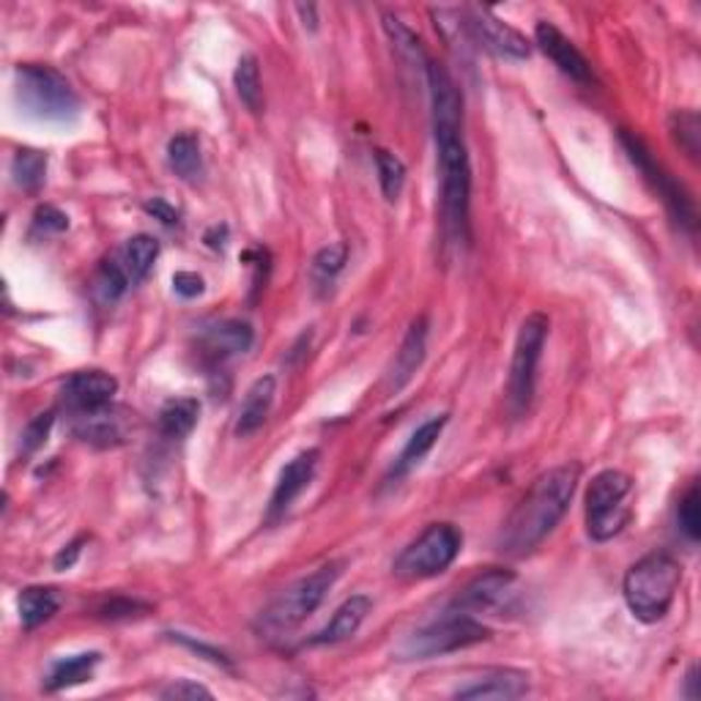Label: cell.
<instances>
[{
  "label": "cell",
  "instance_id": "1",
  "mask_svg": "<svg viewBox=\"0 0 701 701\" xmlns=\"http://www.w3.org/2000/svg\"><path fill=\"white\" fill-rule=\"evenodd\" d=\"M433 141H436L438 179H442V228L452 242H469V203H472V165L463 141V96L449 72L427 63Z\"/></svg>",
  "mask_w": 701,
  "mask_h": 701
},
{
  "label": "cell",
  "instance_id": "2",
  "mask_svg": "<svg viewBox=\"0 0 701 701\" xmlns=\"http://www.w3.org/2000/svg\"><path fill=\"white\" fill-rule=\"evenodd\" d=\"M581 466L565 463L540 474L527 491L499 534V551L507 556H523L537 548L565 518L572 496H576Z\"/></svg>",
  "mask_w": 701,
  "mask_h": 701
},
{
  "label": "cell",
  "instance_id": "3",
  "mask_svg": "<svg viewBox=\"0 0 701 701\" xmlns=\"http://www.w3.org/2000/svg\"><path fill=\"white\" fill-rule=\"evenodd\" d=\"M14 94L25 116L45 124L69 126L80 119V96L58 69L41 63H20L14 72Z\"/></svg>",
  "mask_w": 701,
  "mask_h": 701
},
{
  "label": "cell",
  "instance_id": "4",
  "mask_svg": "<svg viewBox=\"0 0 701 701\" xmlns=\"http://www.w3.org/2000/svg\"><path fill=\"white\" fill-rule=\"evenodd\" d=\"M679 583H682V565L668 554H650L636 561L625 576V603L641 623H661L672 612Z\"/></svg>",
  "mask_w": 701,
  "mask_h": 701
},
{
  "label": "cell",
  "instance_id": "5",
  "mask_svg": "<svg viewBox=\"0 0 701 701\" xmlns=\"http://www.w3.org/2000/svg\"><path fill=\"white\" fill-rule=\"evenodd\" d=\"M342 572V561H329V565L318 567L310 576H302L299 581H293L288 590H282L280 595L271 601V606L266 608L261 617V628L269 636L291 633L293 628L304 623L310 614H315L321 608V603L326 601L329 590L337 583Z\"/></svg>",
  "mask_w": 701,
  "mask_h": 701
},
{
  "label": "cell",
  "instance_id": "6",
  "mask_svg": "<svg viewBox=\"0 0 701 701\" xmlns=\"http://www.w3.org/2000/svg\"><path fill=\"white\" fill-rule=\"evenodd\" d=\"M630 496L633 478L619 469H606L592 478L587 488V532L595 543H608L628 527L633 518Z\"/></svg>",
  "mask_w": 701,
  "mask_h": 701
},
{
  "label": "cell",
  "instance_id": "7",
  "mask_svg": "<svg viewBox=\"0 0 701 701\" xmlns=\"http://www.w3.org/2000/svg\"><path fill=\"white\" fill-rule=\"evenodd\" d=\"M488 639L491 628L478 623L472 614L449 608L442 619L411 633L398 650V655L400 661H427V657H442L449 655V652L469 650V646L483 644Z\"/></svg>",
  "mask_w": 701,
  "mask_h": 701
},
{
  "label": "cell",
  "instance_id": "8",
  "mask_svg": "<svg viewBox=\"0 0 701 701\" xmlns=\"http://www.w3.org/2000/svg\"><path fill=\"white\" fill-rule=\"evenodd\" d=\"M548 331L551 321L543 313L527 315L521 329H518L510 360V376H507V406H510L512 416H523L532 406L534 387H537V367L540 360H543Z\"/></svg>",
  "mask_w": 701,
  "mask_h": 701
},
{
  "label": "cell",
  "instance_id": "9",
  "mask_svg": "<svg viewBox=\"0 0 701 701\" xmlns=\"http://www.w3.org/2000/svg\"><path fill=\"white\" fill-rule=\"evenodd\" d=\"M460 545H463V534L458 532V527L431 523L414 543L400 551L392 572L403 581H425V578L442 576L458 559Z\"/></svg>",
  "mask_w": 701,
  "mask_h": 701
},
{
  "label": "cell",
  "instance_id": "10",
  "mask_svg": "<svg viewBox=\"0 0 701 701\" xmlns=\"http://www.w3.org/2000/svg\"><path fill=\"white\" fill-rule=\"evenodd\" d=\"M619 143H623V148H625V154L630 157V162H633L636 168H639V173L646 179V184H650L652 190L661 195V201L666 203V208L672 211V217L677 219V222L682 225L688 233H696V206H693V201H690L688 192H685L682 186H679L677 181H674L672 176H668L666 170L655 162V157H652L650 148L644 146V141H641V137H636L633 132L623 130L619 132Z\"/></svg>",
  "mask_w": 701,
  "mask_h": 701
},
{
  "label": "cell",
  "instance_id": "11",
  "mask_svg": "<svg viewBox=\"0 0 701 701\" xmlns=\"http://www.w3.org/2000/svg\"><path fill=\"white\" fill-rule=\"evenodd\" d=\"M463 23L466 31H469V39L494 52V56L507 58V61H527L529 52H532L527 36L512 28V25H507L505 20L496 17L491 9H469Z\"/></svg>",
  "mask_w": 701,
  "mask_h": 701
},
{
  "label": "cell",
  "instance_id": "12",
  "mask_svg": "<svg viewBox=\"0 0 701 701\" xmlns=\"http://www.w3.org/2000/svg\"><path fill=\"white\" fill-rule=\"evenodd\" d=\"M318 460H321L318 449H304V452H299L297 458H291L286 466H282V472H280V478H277V485H275V494H271V499H269V512H266V521L277 523L288 510H291L293 501H297L299 496L304 494V488L313 483L315 469H318Z\"/></svg>",
  "mask_w": 701,
  "mask_h": 701
},
{
  "label": "cell",
  "instance_id": "13",
  "mask_svg": "<svg viewBox=\"0 0 701 701\" xmlns=\"http://www.w3.org/2000/svg\"><path fill=\"white\" fill-rule=\"evenodd\" d=\"M119 392V382L105 371H83L74 373V376L67 378L63 384V403L77 414H88V411L107 409Z\"/></svg>",
  "mask_w": 701,
  "mask_h": 701
},
{
  "label": "cell",
  "instance_id": "14",
  "mask_svg": "<svg viewBox=\"0 0 701 701\" xmlns=\"http://www.w3.org/2000/svg\"><path fill=\"white\" fill-rule=\"evenodd\" d=\"M512 583H516V572L491 567V570L480 572L478 578L466 583L463 590L458 592V597L452 601V608L455 612L472 614V617L480 612H491V608H496L510 595Z\"/></svg>",
  "mask_w": 701,
  "mask_h": 701
},
{
  "label": "cell",
  "instance_id": "15",
  "mask_svg": "<svg viewBox=\"0 0 701 701\" xmlns=\"http://www.w3.org/2000/svg\"><path fill=\"white\" fill-rule=\"evenodd\" d=\"M529 693V674L518 668H491L483 672V677L469 679L455 690V699L463 701H512Z\"/></svg>",
  "mask_w": 701,
  "mask_h": 701
},
{
  "label": "cell",
  "instance_id": "16",
  "mask_svg": "<svg viewBox=\"0 0 701 701\" xmlns=\"http://www.w3.org/2000/svg\"><path fill=\"white\" fill-rule=\"evenodd\" d=\"M534 39H537L540 50L554 61V67L559 69L561 74H567V77L576 80V83L581 85H590L592 80H595L590 61L583 58V52L578 50V47L572 45L559 28H556V25L537 23V28H534Z\"/></svg>",
  "mask_w": 701,
  "mask_h": 701
},
{
  "label": "cell",
  "instance_id": "17",
  "mask_svg": "<svg viewBox=\"0 0 701 701\" xmlns=\"http://www.w3.org/2000/svg\"><path fill=\"white\" fill-rule=\"evenodd\" d=\"M425 351H427V318L420 315V318L411 321L409 331H406L403 342H400L398 354H395L392 367L387 373V392L398 395L411 378L416 376V371L425 362Z\"/></svg>",
  "mask_w": 701,
  "mask_h": 701
},
{
  "label": "cell",
  "instance_id": "18",
  "mask_svg": "<svg viewBox=\"0 0 701 701\" xmlns=\"http://www.w3.org/2000/svg\"><path fill=\"white\" fill-rule=\"evenodd\" d=\"M253 340L255 331L247 321H219V324L206 326V331L201 335V348L206 356L222 362L228 356L250 351Z\"/></svg>",
  "mask_w": 701,
  "mask_h": 701
},
{
  "label": "cell",
  "instance_id": "19",
  "mask_svg": "<svg viewBox=\"0 0 701 701\" xmlns=\"http://www.w3.org/2000/svg\"><path fill=\"white\" fill-rule=\"evenodd\" d=\"M371 608H373V601L367 595L348 597V601L331 614L329 623H326L324 628L307 641V644L324 646V644H340V641H348L351 636H356V630L362 628V623L367 619Z\"/></svg>",
  "mask_w": 701,
  "mask_h": 701
},
{
  "label": "cell",
  "instance_id": "20",
  "mask_svg": "<svg viewBox=\"0 0 701 701\" xmlns=\"http://www.w3.org/2000/svg\"><path fill=\"white\" fill-rule=\"evenodd\" d=\"M277 398V378L275 376H261L255 378L253 387L247 389L242 400V409H239V422H237V436L247 438L253 433H258L264 427V422L269 420L271 406H275Z\"/></svg>",
  "mask_w": 701,
  "mask_h": 701
},
{
  "label": "cell",
  "instance_id": "21",
  "mask_svg": "<svg viewBox=\"0 0 701 701\" xmlns=\"http://www.w3.org/2000/svg\"><path fill=\"white\" fill-rule=\"evenodd\" d=\"M447 422H449V414H438V416H431L427 422H422V425L409 436L403 452H400L398 460H395L389 480H403L406 474L414 472L416 466L425 460V455L436 447L438 436H442V431L447 427Z\"/></svg>",
  "mask_w": 701,
  "mask_h": 701
},
{
  "label": "cell",
  "instance_id": "22",
  "mask_svg": "<svg viewBox=\"0 0 701 701\" xmlns=\"http://www.w3.org/2000/svg\"><path fill=\"white\" fill-rule=\"evenodd\" d=\"M20 623L25 630H36L50 623L61 608V592L56 587H28L17 597Z\"/></svg>",
  "mask_w": 701,
  "mask_h": 701
},
{
  "label": "cell",
  "instance_id": "23",
  "mask_svg": "<svg viewBox=\"0 0 701 701\" xmlns=\"http://www.w3.org/2000/svg\"><path fill=\"white\" fill-rule=\"evenodd\" d=\"M74 436L85 444H96V447H110V444H119L124 438V425H121V416H116L107 409L88 411V414H77V422H74Z\"/></svg>",
  "mask_w": 701,
  "mask_h": 701
},
{
  "label": "cell",
  "instance_id": "24",
  "mask_svg": "<svg viewBox=\"0 0 701 701\" xmlns=\"http://www.w3.org/2000/svg\"><path fill=\"white\" fill-rule=\"evenodd\" d=\"M99 661H101L99 652H80V655L61 657V661L52 663L45 688L63 690V688H74V685H83L85 679L94 677V668L99 666Z\"/></svg>",
  "mask_w": 701,
  "mask_h": 701
},
{
  "label": "cell",
  "instance_id": "25",
  "mask_svg": "<svg viewBox=\"0 0 701 701\" xmlns=\"http://www.w3.org/2000/svg\"><path fill=\"white\" fill-rule=\"evenodd\" d=\"M197 416H201V403L195 398H176L168 400L159 411V433L165 438H186L197 425Z\"/></svg>",
  "mask_w": 701,
  "mask_h": 701
},
{
  "label": "cell",
  "instance_id": "26",
  "mask_svg": "<svg viewBox=\"0 0 701 701\" xmlns=\"http://www.w3.org/2000/svg\"><path fill=\"white\" fill-rule=\"evenodd\" d=\"M168 165L181 181H197L203 176L201 141L192 132H181L168 143Z\"/></svg>",
  "mask_w": 701,
  "mask_h": 701
},
{
  "label": "cell",
  "instance_id": "27",
  "mask_svg": "<svg viewBox=\"0 0 701 701\" xmlns=\"http://www.w3.org/2000/svg\"><path fill=\"white\" fill-rule=\"evenodd\" d=\"M157 255H159V242L154 237H148V233H137V237H132L130 242L124 244V250L119 253V261L121 266H124L126 275H130L132 286L146 280L148 271L154 269Z\"/></svg>",
  "mask_w": 701,
  "mask_h": 701
},
{
  "label": "cell",
  "instance_id": "28",
  "mask_svg": "<svg viewBox=\"0 0 701 701\" xmlns=\"http://www.w3.org/2000/svg\"><path fill=\"white\" fill-rule=\"evenodd\" d=\"M233 85H237V94L242 99V105L247 107L250 112H261L264 107V88H261V67L255 56H242L237 63V72H233Z\"/></svg>",
  "mask_w": 701,
  "mask_h": 701
},
{
  "label": "cell",
  "instance_id": "29",
  "mask_svg": "<svg viewBox=\"0 0 701 701\" xmlns=\"http://www.w3.org/2000/svg\"><path fill=\"white\" fill-rule=\"evenodd\" d=\"M12 176L20 190L39 192L47 176V154L36 152V148H20L12 159Z\"/></svg>",
  "mask_w": 701,
  "mask_h": 701
},
{
  "label": "cell",
  "instance_id": "30",
  "mask_svg": "<svg viewBox=\"0 0 701 701\" xmlns=\"http://www.w3.org/2000/svg\"><path fill=\"white\" fill-rule=\"evenodd\" d=\"M130 286H132V280H130V275L124 271V266H121L119 255H116V258H107L94 277V293L101 304L119 302Z\"/></svg>",
  "mask_w": 701,
  "mask_h": 701
},
{
  "label": "cell",
  "instance_id": "31",
  "mask_svg": "<svg viewBox=\"0 0 701 701\" xmlns=\"http://www.w3.org/2000/svg\"><path fill=\"white\" fill-rule=\"evenodd\" d=\"M384 28H387L389 39H392L395 50L403 56V61L414 63V67H422L427 72V63L431 61H427L425 47H422L420 36H416L411 28H406L398 17H392V14H384Z\"/></svg>",
  "mask_w": 701,
  "mask_h": 701
},
{
  "label": "cell",
  "instance_id": "32",
  "mask_svg": "<svg viewBox=\"0 0 701 701\" xmlns=\"http://www.w3.org/2000/svg\"><path fill=\"white\" fill-rule=\"evenodd\" d=\"M376 170H378V184H382L384 197L389 203H395L400 197L406 186V165L400 162V157H395L387 148H376Z\"/></svg>",
  "mask_w": 701,
  "mask_h": 701
},
{
  "label": "cell",
  "instance_id": "33",
  "mask_svg": "<svg viewBox=\"0 0 701 701\" xmlns=\"http://www.w3.org/2000/svg\"><path fill=\"white\" fill-rule=\"evenodd\" d=\"M348 261V247L346 244H329V247L321 250L313 258V282L318 288H331L335 277L340 275L342 266Z\"/></svg>",
  "mask_w": 701,
  "mask_h": 701
},
{
  "label": "cell",
  "instance_id": "34",
  "mask_svg": "<svg viewBox=\"0 0 701 701\" xmlns=\"http://www.w3.org/2000/svg\"><path fill=\"white\" fill-rule=\"evenodd\" d=\"M668 126H672V135H674V141H677V146L682 148L690 159H699V137H701L699 112H693V110L674 112L672 121H668Z\"/></svg>",
  "mask_w": 701,
  "mask_h": 701
},
{
  "label": "cell",
  "instance_id": "35",
  "mask_svg": "<svg viewBox=\"0 0 701 701\" xmlns=\"http://www.w3.org/2000/svg\"><path fill=\"white\" fill-rule=\"evenodd\" d=\"M677 523L679 532L696 543L701 537V505H699V485H690L688 494L682 496L677 507Z\"/></svg>",
  "mask_w": 701,
  "mask_h": 701
},
{
  "label": "cell",
  "instance_id": "36",
  "mask_svg": "<svg viewBox=\"0 0 701 701\" xmlns=\"http://www.w3.org/2000/svg\"><path fill=\"white\" fill-rule=\"evenodd\" d=\"M52 422H56V414L52 411H47V414H39L34 416V420L25 425L23 431V455H34L39 452L41 447H45L47 436H50L52 431Z\"/></svg>",
  "mask_w": 701,
  "mask_h": 701
},
{
  "label": "cell",
  "instance_id": "37",
  "mask_svg": "<svg viewBox=\"0 0 701 701\" xmlns=\"http://www.w3.org/2000/svg\"><path fill=\"white\" fill-rule=\"evenodd\" d=\"M69 228V217L56 206H39L34 214V233L41 237H52V233H63Z\"/></svg>",
  "mask_w": 701,
  "mask_h": 701
},
{
  "label": "cell",
  "instance_id": "38",
  "mask_svg": "<svg viewBox=\"0 0 701 701\" xmlns=\"http://www.w3.org/2000/svg\"><path fill=\"white\" fill-rule=\"evenodd\" d=\"M162 699H214V693L203 685L192 682V679H179V682H170L168 688L159 690Z\"/></svg>",
  "mask_w": 701,
  "mask_h": 701
},
{
  "label": "cell",
  "instance_id": "39",
  "mask_svg": "<svg viewBox=\"0 0 701 701\" xmlns=\"http://www.w3.org/2000/svg\"><path fill=\"white\" fill-rule=\"evenodd\" d=\"M170 639L173 641H179V644H184L186 650H192V652H197V655L201 657H206V661H211V663H219V666H230V661L228 657H225V652H219L217 646H208V644H203V641H195L192 639V636H186V633H170Z\"/></svg>",
  "mask_w": 701,
  "mask_h": 701
},
{
  "label": "cell",
  "instance_id": "40",
  "mask_svg": "<svg viewBox=\"0 0 701 701\" xmlns=\"http://www.w3.org/2000/svg\"><path fill=\"white\" fill-rule=\"evenodd\" d=\"M173 291L179 293L181 299H195L206 291V282H203V277L195 275V271H176Z\"/></svg>",
  "mask_w": 701,
  "mask_h": 701
},
{
  "label": "cell",
  "instance_id": "41",
  "mask_svg": "<svg viewBox=\"0 0 701 701\" xmlns=\"http://www.w3.org/2000/svg\"><path fill=\"white\" fill-rule=\"evenodd\" d=\"M143 208H146L154 219H159L162 225H179V208L170 206L165 197H154V201H146V206Z\"/></svg>",
  "mask_w": 701,
  "mask_h": 701
},
{
  "label": "cell",
  "instance_id": "42",
  "mask_svg": "<svg viewBox=\"0 0 701 701\" xmlns=\"http://www.w3.org/2000/svg\"><path fill=\"white\" fill-rule=\"evenodd\" d=\"M83 543L85 540H74V543H69L67 548L56 556V570H69V567H74V561L80 559V551H83Z\"/></svg>",
  "mask_w": 701,
  "mask_h": 701
},
{
  "label": "cell",
  "instance_id": "43",
  "mask_svg": "<svg viewBox=\"0 0 701 701\" xmlns=\"http://www.w3.org/2000/svg\"><path fill=\"white\" fill-rule=\"evenodd\" d=\"M297 12H299V17L304 20V28H310V31L318 28V20H315V7H297Z\"/></svg>",
  "mask_w": 701,
  "mask_h": 701
},
{
  "label": "cell",
  "instance_id": "44",
  "mask_svg": "<svg viewBox=\"0 0 701 701\" xmlns=\"http://www.w3.org/2000/svg\"><path fill=\"white\" fill-rule=\"evenodd\" d=\"M699 690H696V666L688 672V699H696Z\"/></svg>",
  "mask_w": 701,
  "mask_h": 701
}]
</instances>
